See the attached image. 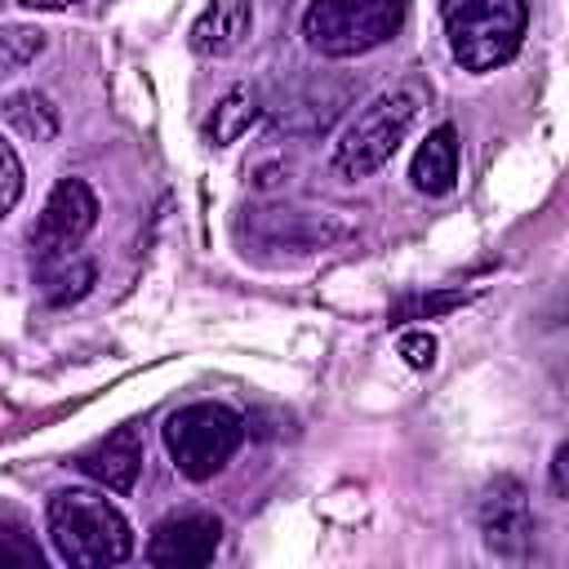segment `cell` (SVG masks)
<instances>
[{"mask_svg":"<svg viewBox=\"0 0 569 569\" xmlns=\"http://www.w3.org/2000/svg\"><path fill=\"white\" fill-rule=\"evenodd\" d=\"M49 538L53 551L76 569H107L129 560L133 529L98 489H58L49 498Z\"/></svg>","mask_w":569,"mask_h":569,"instance_id":"cell-1","label":"cell"},{"mask_svg":"<svg viewBox=\"0 0 569 569\" xmlns=\"http://www.w3.org/2000/svg\"><path fill=\"white\" fill-rule=\"evenodd\" d=\"M422 102H427V89L418 80L391 84L378 98H369L347 120V129L333 142V169L342 178H369V173H378L396 156V147L405 142V133L413 129Z\"/></svg>","mask_w":569,"mask_h":569,"instance_id":"cell-2","label":"cell"},{"mask_svg":"<svg viewBox=\"0 0 569 569\" xmlns=\"http://www.w3.org/2000/svg\"><path fill=\"white\" fill-rule=\"evenodd\" d=\"M445 36L462 71H498L520 53L529 0H440Z\"/></svg>","mask_w":569,"mask_h":569,"instance_id":"cell-3","label":"cell"},{"mask_svg":"<svg viewBox=\"0 0 569 569\" xmlns=\"http://www.w3.org/2000/svg\"><path fill=\"white\" fill-rule=\"evenodd\" d=\"M409 13V0H311L302 36L325 58H356L387 44Z\"/></svg>","mask_w":569,"mask_h":569,"instance_id":"cell-4","label":"cell"},{"mask_svg":"<svg viewBox=\"0 0 569 569\" xmlns=\"http://www.w3.org/2000/svg\"><path fill=\"white\" fill-rule=\"evenodd\" d=\"M240 440H244V422L227 405H213V400L182 405L164 418V449L187 480L218 476L240 449Z\"/></svg>","mask_w":569,"mask_h":569,"instance_id":"cell-5","label":"cell"},{"mask_svg":"<svg viewBox=\"0 0 569 569\" xmlns=\"http://www.w3.org/2000/svg\"><path fill=\"white\" fill-rule=\"evenodd\" d=\"M93 222H98V196L89 191V182L62 178V182L49 191V200H44L36 227H31L36 267H40V262H53V258H62V253H76L80 240L93 231Z\"/></svg>","mask_w":569,"mask_h":569,"instance_id":"cell-6","label":"cell"},{"mask_svg":"<svg viewBox=\"0 0 569 569\" xmlns=\"http://www.w3.org/2000/svg\"><path fill=\"white\" fill-rule=\"evenodd\" d=\"M244 231L262 249H289V253H316L333 249L351 236V222L329 209H253Z\"/></svg>","mask_w":569,"mask_h":569,"instance_id":"cell-7","label":"cell"},{"mask_svg":"<svg viewBox=\"0 0 569 569\" xmlns=\"http://www.w3.org/2000/svg\"><path fill=\"white\" fill-rule=\"evenodd\" d=\"M480 533H485V547L493 556H507V560H520L533 551V511H529V493L520 480L511 476H498L485 498H480Z\"/></svg>","mask_w":569,"mask_h":569,"instance_id":"cell-8","label":"cell"},{"mask_svg":"<svg viewBox=\"0 0 569 569\" xmlns=\"http://www.w3.org/2000/svg\"><path fill=\"white\" fill-rule=\"evenodd\" d=\"M222 542V525L218 516L209 511H182V516H169L151 529V542H147V560L151 565H164V569H182V565H209L213 551Z\"/></svg>","mask_w":569,"mask_h":569,"instance_id":"cell-9","label":"cell"},{"mask_svg":"<svg viewBox=\"0 0 569 569\" xmlns=\"http://www.w3.org/2000/svg\"><path fill=\"white\" fill-rule=\"evenodd\" d=\"M76 467H80L89 480H98L102 489L129 493V489L138 485V471H142V436H138V427H133V422L116 427L107 440H98L93 449H84Z\"/></svg>","mask_w":569,"mask_h":569,"instance_id":"cell-10","label":"cell"},{"mask_svg":"<svg viewBox=\"0 0 569 569\" xmlns=\"http://www.w3.org/2000/svg\"><path fill=\"white\" fill-rule=\"evenodd\" d=\"M249 27H253V4L249 0H209L204 13L191 27V49L209 53V58H222V53L244 44Z\"/></svg>","mask_w":569,"mask_h":569,"instance_id":"cell-11","label":"cell"},{"mask_svg":"<svg viewBox=\"0 0 569 569\" xmlns=\"http://www.w3.org/2000/svg\"><path fill=\"white\" fill-rule=\"evenodd\" d=\"M409 178L422 196H449L458 182V133L453 124H440L427 133V142L413 151Z\"/></svg>","mask_w":569,"mask_h":569,"instance_id":"cell-12","label":"cell"},{"mask_svg":"<svg viewBox=\"0 0 569 569\" xmlns=\"http://www.w3.org/2000/svg\"><path fill=\"white\" fill-rule=\"evenodd\" d=\"M347 84H311L307 93H298L284 111H280V129L284 133H302V138H311V133H325L333 120H338V111L347 107Z\"/></svg>","mask_w":569,"mask_h":569,"instance_id":"cell-13","label":"cell"},{"mask_svg":"<svg viewBox=\"0 0 569 569\" xmlns=\"http://www.w3.org/2000/svg\"><path fill=\"white\" fill-rule=\"evenodd\" d=\"M0 111H4L9 129L22 133L27 142H53L58 138V107L44 93H36V89H22V93L4 98Z\"/></svg>","mask_w":569,"mask_h":569,"instance_id":"cell-14","label":"cell"},{"mask_svg":"<svg viewBox=\"0 0 569 569\" xmlns=\"http://www.w3.org/2000/svg\"><path fill=\"white\" fill-rule=\"evenodd\" d=\"M40 284H44V298L67 307V302H80L89 289H93V262L80 258V253H62L53 262H40Z\"/></svg>","mask_w":569,"mask_h":569,"instance_id":"cell-15","label":"cell"},{"mask_svg":"<svg viewBox=\"0 0 569 569\" xmlns=\"http://www.w3.org/2000/svg\"><path fill=\"white\" fill-rule=\"evenodd\" d=\"M258 120V98L249 93V89H231L218 107H213V120H209V138L218 142V147H227V142H236L249 124Z\"/></svg>","mask_w":569,"mask_h":569,"instance_id":"cell-16","label":"cell"},{"mask_svg":"<svg viewBox=\"0 0 569 569\" xmlns=\"http://www.w3.org/2000/svg\"><path fill=\"white\" fill-rule=\"evenodd\" d=\"M40 49H44V31H36V27H0V76H13L27 62H36Z\"/></svg>","mask_w":569,"mask_h":569,"instance_id":"cell-17","label":"cell"},{"mask_svg":"<svg viewBox=\"0 0 569 569\" xmlns=\"http://www.w3.org/2000/svg\"><path fill=\"white\" fill-rule=\"evenodd\" d=\"M40 565H44L40 542L22 525L0 520V569H40Z\"/></svg>","mask_w":569,"mask_h":569,"instance_id":"cell-18","label":"cell"},{"mask_svg":"<svg viewBox=\"0 0 569 569\" xmlns=\"http://www.w3.org/2000/svg\"><path fill=\"white\" fill-rule=\"evenodd\" d=\"M467 302V293H458V289H449V293H413V298H405V302H396V311H391V320H422V316H436V311H449V307H462Z\"/></svg>","mask_w":569,"mask_h":569,"instance_id":"cell-19","label":"cell"},{"mask_svg":"<svg viewBox=\"0 0 569 569\" xmlns=\"http://www.w3.org/2000/svg\"><path fill=\"white\" fill-rule=\"evenodd\" d=\"M18 196H22V160H18V151L0 138V218L18 204Z\"/></svg>","mask_w":569,"mask_h":569,"instance_id":"cell-20","label":"cell"},{"mask_svg":"<svg viewBox=\"0 0 569 569\" xmlns=\"http://www.w3.org/2000/svg\"><path fill=\"white\" fill-rule=\"evenodd\" d=\"M400 356H405V365L409 369H431L436 365V338L427 333V329H409V333H400Z\"/></svg>","mask_w":569,"mask_h":569,"instance_id":"cell-21","label":"cell"},{"mask_svg":"<svg viewBox=\"0 0 569 569\" xmlns=\"http://www.w3.org/2000/svg\"><path fill=\"white\" fill-rule=\"evenodd\" d=\"M551 493L569 498V445H560L556 458H551Z\"/></svg>","mask_w":569,"mask_h":569,"instance_id":"cell-22","label":"cell"},{"mask_svg":"<svg viewBox=\"0 0 569 569\" xmlns=\"http://www.w3.org/2000/svg\"><path fill=\"white\" fill-rule=\"evenodd\" d=\"M18 4H27V9H44V13H58V9H67V4H76V0H18Z\"/></svg>","mask_w":569,"mask_h":569,"instance_id":"cell-23","label":"cell"}]
</instances>
